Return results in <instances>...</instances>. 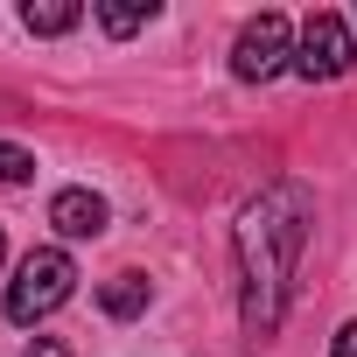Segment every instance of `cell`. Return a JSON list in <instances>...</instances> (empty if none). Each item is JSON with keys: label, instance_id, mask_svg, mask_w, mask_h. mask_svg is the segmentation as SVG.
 <instances>
[{"label": "cell", "instance_id": "1", "mask_svg": "<svg viewBox=\"0 0 357 357\" xmlns=\"http://www.w3.org/2000/svg\"><path fill=\"white\" fill-rule=\"evenodd\" d=\"M308 231H315V197L301 183H266L238 211V280H245V329L252 336L280 329L294 266L308 252Z\"/></svg>", "mask_w": 357, "mask_h": 357}, {"label": "cell", "instance_id": "2", "mask_svg": "<svg viewBox=\"0 0 357 357\" xmlns=\"http://www.w3.org/2000/svg\"><path fill=\"white\" fill-rule=\"evenodd\" d=\"M70 294H77V266H70V252L36 245V252L15 266V287H8V322H43V315H56Z\"/></svg>", "mask_w": 357, "mask_h": 357}, {"label": "cell", "instance_id": "3", "mask_svg": "<svg viewBox=\"0 0 357 357\" xmlns=\"http://www.w3.org/2000/svg\"><path fill=\"white\" fill-rule=\"evenodd\" d=\"M294 63V22L287 15H252L245 29H238V43H231V70L245 77V84H266V77H280Z\"/></svg>", "mask_w": 357, "mask_h": 357}, {"label": "cell", "instance_id": "4", "mask_svg": "<svg viewBox=\"0 0 357 357\" xmlns=\"http://www.w3.org/2000/svg\"><path fill=\"white\" fill-rule=\"evenodd\" d=\"M350 56H357V43H350V22H343V15H308V22H301L294 70H301L308 84H329V77H343V70H350Z\"/></svg>", "mask_w": 357, "mask_h": 357}, {"label": "cell", "instance_id": "5", "mask_svg": "<svg viewBox=\"0 0 357 357\" xmlns=\"http://www.w3.org/2000/svg\"><path fill=\"white\" fill-rule=\"evenodd\" d=\"M50 225H56L63 238H98V231H105V197H91V190H56V197H50Z\"/></svg>", "mask_w": 357, "mask_h": 357}, {"label": "cell", "instance_id": "6", "mask_svg": "<svg viewBox=\"0 0 357 357\" xmlns=\"http://www.w3.org/2000/svg\"><path fill=\"white\" fill-rule=\"evenodd\" d=\"M77 22H84L77 0H29V8H22V29L29 36H70Z\"/></svg>", "mask_w": 357, "mask_h": 357}, {"label": "cell", "instance_id": "7", "mask_svg": "<svg viewBox=\"0 0 357 357\" xmlns=\"http://www.w3.org/2000/svg\"><path fill=\"white\" fill-rule=\"evenodd\" d=\"M98 308H105L112 322H133V315L147 308V280H140V273H112V280L98 287Z\"/></svg>", "mask_w": 357, "mask_h": 357}, {"label": "cell", "instance_id": "8", "mask_svg": "<svg viewBox=\"0 0 357 357\" xmlns=\"http://www.w3.org/2000/svg\"><path fill=\"white\" fill-rule=\"evenodd\" d=\"M147 22H154V0H105V8H98V29L105 36H133Z\"/></svg>", "mask_w": 357, "mask_h": 357}, {"label": "cell", "instance_id": "9", "mask_svg": "<svg viewBox=\"0 0 357 357\" xmlns=\"http://www.w3.org/2000/svg\"><path fill=\"white\" fill-rule=\"evenodd\" d=\"M29 175H36V154L29 147H0V183L15 190V183H29Z\"/></svg>", "mask_w": 357, "mask_h": 357}, {"label": "cell", "instance_id": "10", "mask_svg": "<svg viewBox=\"0 0 357 357\" xmlns=\"http://www.w3.org/2000/svg\"><path fill=\"white\" fill-rule=\"evenodd\" d=\"M29 357H70V343H56V336H36V343H29Z\"/></svg>", "mask_w": 357, "mask_h": 357}, {"label": "cell", "instance_id": "11", "mask_svg": "<svg viewBox=\"0 0 357 357\" xmlns=\"http://www.w3.org/2000/svg\"><path fill=\"white\" fill-rule=\"evenodd\" d=\"M329 357H357V322H343V329H336V350H329Z\"/></svg>", "mask_w": 357, "mask_h": 357}, {"label": "cell", "instance_id": "12", "mask_svg": "<svg viewBox=\"0 0 357 357\" xmlns=\"http://www.w3.org/2000/svg\"><path fill=\"white\" fill-rule=\"evenodd\" d=\"M0 259H8V231H0Z\"/></svg>", "mask_w": 357, "mask_h": 357}, {"label": "cell", "instance_id": "13", "mask_svg": "<svg viewBox=\"0 0 357 357\" xmlns=\"http://www.w3.org/2000/svg\"><path fill=\"white\" fill-rule=\"evenodd\" d=\"M350 22H357V15H350Z\"/></svg>", "mask_w": 357, "mask_h": 357}]
</instances>
